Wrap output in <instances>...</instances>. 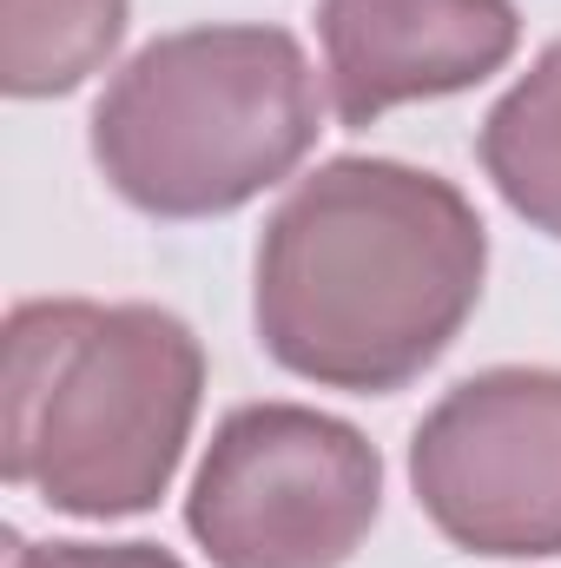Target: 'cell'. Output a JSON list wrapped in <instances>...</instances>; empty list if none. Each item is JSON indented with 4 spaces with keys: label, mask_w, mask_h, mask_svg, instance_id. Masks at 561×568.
Wrapping results in <instances>:
<instances>
[{
    "label": "cell",
    "mask_w": 561,
    "mask_h": 568,
    "mask_svg": "<svg viewBox=\"0 0 561 568\" xmlns=\"http://www.w3.org/2000/svg\"><path fill=\"white\" fill-rule=\"evenodd\" d=\"M13 568H185L152 542H20Z\"/></svg>",
    "instance_id": "obj_9"
},
{
    "label": "cell",
    "mask_w": 561,
    "mask_h": 568,
    "mask_svg": "<svg viewBox=\"0 0 561 568\" xmlns=\"http://www.w3.org/2000/svg\"><path fill=\"white\" fill-rule=\"evenodd\" d=\"M205 390L198 337L159 304L33 297L0 337V469L60 516L165 496Z\"/></svg>",
    "instance_id": "obj_2"
},
{
    "label": "cell",
    "mask_w": 561,
    "mask_h": 568,
    "mask_svg": "<svg viewBox=\"0 0 561 568\" xmlns=\"http://www.w3.org/2000/svg\"><path fill=\"white\" fill-rule=\"evenodd\" d=\"M317 140V80L284 27H185L140 47L93 106L106 185L152 219L238 212Z\"/></svg>",
    "instance_id": "obj_3"
},
{
    "label": "cell",
    "mask_w": 561,
    "mask_h": 568,
    "mask_svg": "<svg viewBox=\"0 0 561 568\" xmlns=\"http://www.w3.org/2000/svg\"><path fill=\"white\" fill-rule=\"evenodd\" d=\"M384 503V463L350 424L304 404L232 410L185 503L212 568H344Z\"/></svg>",
    "instance_id": "obj_4"
},
{
    "label": "cell",
    "mask_w": 561,
    "mask_h": 568,
    "mask_svg": "<svg viewBox=\"0 0 561 568\" xmlns=\"http://www.w3.org/2000/svg\"><path fill=\"white\" fill-rule=\"evenodd\" d=\"M476 205L397 159H330L284 199L258 245V337L330 390H404L482 297Z\"/></svg>",
    "instance_id": "obj_1"
},
{
    "label": "cell",
    "mask_w": 561,
    "mask_h": 568,
    "mask_svg": "<svg viewBox=\"0 0 561 568\" xmlns=\"http://www.w3.org/2000/svg\"><path fill=\"white\" fill-rule=\"evenodd\" d=\"M482 165L496 192L561 239V40L502 93V106L482 126Z\"/></svg>",
    "instance_id": "obj_8"
},
{
    "label": "cell",
    "mask_w": 561,
    "mask_h": 568,
    "mask_svg": "<svg viewBox=\"0 0 561 568\" xmlns=\"http://www.w3.org/2000/svg\"><path fill=\"white\" fill-rule=\"evenodd\" d=\"M422 516L476 556L561 549V371H482L410 443Z\"/></svg>",
    "instance_id": "obj_5"
},
{
    "label": "cell",
    "mask_w": 561,
    "mask_h": 568,
    "mask_svg": "<svg viewBox=\"0 0 561 568\" xmlns=\"http://www.w3.org/2000/svg\"><path fill=\"white\" fill-rule=\"evenodd\" d=\"M126 0H0V87L13 100L73 93L113 60Z\"/></svg>",
    "instance_id": "obj_7"
},
{
    "label": "cell",
    "mask_w": 561,
    "mask_h": 568,
    "mask_svg": "<svg viewBox=\"0 0 561 568\" xmlns=\"http://www.w3.org/2000/svg\"><path fill=\"white\" fill-rule=\"evenodd\" d=\"M324 73L337 126H370L404 100H442L516 53L509 0H324Z\"/></svg>",
    "instance_id": "obj_6"
}]
</instances>
